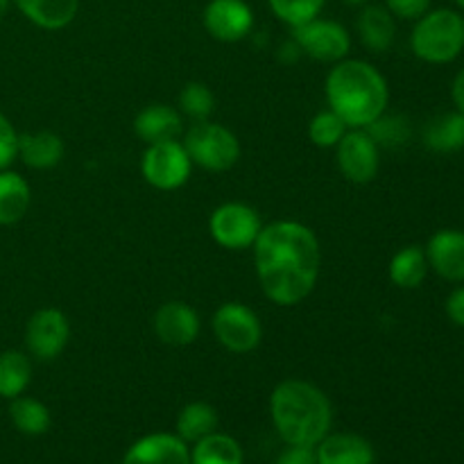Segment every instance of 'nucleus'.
<instances>
[{
	"label": "nucleus",
	"instance_id": "obj_1",
	"mask_svg": "<svg viewBox=\"0 0 464 464\" xmlns=\"http://www.w3.org/2000/svg\"><path fill=\"white\" fill-rule=\"evenodd\" d=\"M254 263L263 295L276 306H297L317 285L322 249L315 231L295 220L263 225L254 243Z\"/></svg>",
	"mask_w": 464,
	"mask_h": 464
},
{
	"label": "nucleus",
	"instance_id": "obj_2",
	"mask_svg": "<svg viewBox=\"0 0 464 464\" xmlns=\"http://www.w3.org/2000/svg\"><path fill=\"white\" fill-rule=\"evenodd\" d=\"M326 102L349 130H365L388 111L390 89L379 68L362 59H343L326 75Z\"/></svg>",
	"mask_w": 464,
	"mask_h": 464
},
{
	"label": "nucleus",
	"instance_id": "obj_3",
	"mask_svg": "<svg viewBox=\"0 0 464 464\" xmlns=\"http://www.w3.org/2000/svg\"><path fill=\"white\" fill-rule=\"evenodd\" d=\"M270 417L284 444L315 447L331 433L334 406L315 383L285 379L272 390Z\"/></svg>",
	"mask_w": 464,
	"mask_h": 464
},
{
	"label": "nucleus",
	"instance_id": "obj_4",
	"mask_svg": "<svg viewBox=\"0 0 464 464\" xmlns=\"http://www.w3.org/2000/svg\"><path fill=\"white\" fill-rule=\"evenodd\" d=\"M411 48L426 63H451L464 50V16L458 9H429L415 18Z\"/></svg>",
	"mask_w": 464,
	"mask_h": 464
},
{
	"label": "nucleus",
	"instance_id": "obj_5",
	"mask_svg": "<svg viewBox=\"0 0 464 464\" xmlns=\"http://www.w3.org/2000/svg\"><path fill=\"white\" fill-rule=\"evenodd\" d=\"M184 148L193 166L208 172L229 170L240 159L238 136L225 125L211 121L193 122L184 134Z\"/></svg>",
	"mask_w": 464,
	"mask_h": 464
},
{
	"label": "nucleus",
	"instance_id": "obj_6",
	"mask_svg": "<svg viewBox=\"0 0 464 464\" xmlns=\"http://www.w3.org/2000/svg\"><path fill=\"white\" fill-rule=\"evenodd\" d=\"M261 229L263 220L256 208L247 207L243 202L220 204L208 218L211 238L220 247L231 249V252H243V249L254 247Z\"/></svg>",
	"mask_w": 464,
	"mask_h": 464
},
{
	"label": "nucleus",
	"instance_id": "obj_7",
	"mask_svg": "<svg viewBox=\"0 0 464 464\" xmlns=\"http://www.w3.org/2000/svg\"><path fill=\"white\" fill-rule=\"evenodd\" d=\"M293 30V41L304 54H308L315 62L338 63L347 59L352 50V34L344 25L331 18H313V21L302 23Z\"/></svg>",
	"mask_w": 464,
	"mask_h": 464
},
{
	"label": "nucleus",
	"instance_id": "obj_8",
	"mask_svg": "<svg viewBox=\"0 0 464 464\" xmlns=\"http://www.w3.org/2000/svg\"><path fill=\"white\" fill-rule=\"evenodd\" d=\"M140 172L145 181L157 190H177L190 179L193 161L179 140L148 145L140 159Z\"/></svg>",
	"mask_w": 464,
	"mask_h": 464
},
{
	"label": "nucleus",
	"instance_id": "obj_9",
	"mask_svg": "<svg viewBox=\"0 0 464 464\" xmlns=\"http://www.w3.org/2000/svg\"><path fill=\"white\" fill-rule=\"evenodd\" d=\"M216 340L231 353H249L261 344L263 324L256 313L240 302H227L213 313Z\"/></svg>",
	"mask_w": 464,
	"mask_h": 464
},
{
	"label": "nucleus",
	"instance_id": "obj_10",
	"mask_svg": "<svg viewBox=\"0 0 464 464\" xmlns=\"http://www.w3.org/2000/svg\"><path fill=\"white\" fill-rule=\"evenodd\" d=\"M71 340V322L59 308H39L25 324V349L32 358L50 362L63 353Z\"/></svg>",
	"mask_w": 464,
	"mask_h": 464
},
{
	"label": "nucleus",
	"instance_id": "obj_11",
	"mask_svg": "<svg viewBox=\"0 0 464 464\" xmlns=\"http://www.w3.org/2000/svg\"><path fill=\"white\" fill-rule=\"evenodd\" d=\"M335 161L347 181L358 186L370 184L379 175L381 148L367 130H347V134L335 145Z\"/></svg>",
	"mask_w": 464,
	"mask_h": 464
},
{
	"label": "nucleus",
	"instance_id": "obj_12",
	"mask_svg": "<svg viewBox=\"0 0 464 464\" xmlns=\"http://www.w3.org/2000/svg\"><path fill=\"white\" fill-rule=\"evenodd\" d=\"M204 30L222 44H238L254 30V9L247 0H208L202 12Z\"/></svg>",
	"mask_w": 464,
	"mask_h": 464
},
{
	"label": "nucleus",
	"instance_id": "obj_13",
	"mask_svg": "<svg viewBox=\"0 0 464 464\" xmlns=\"http://www.w3.org/2000/svg\"><path fill=\"white\" fill-rule=\"evenodd\" d=\"M154 334L168 347H188L198 340L202 322L198 311L186 302H166L154 313Z\"/></svg>",
	"mask_w": 464,
	"mask_h": 464
},
{
	"label": "nucleus",
	"instance_id": "obj_14",
	"mask_svg": "<svg viewBox=\"0 0 464 464\" xmlns=\"http://www.w3.org/2000/svg\"><path fill=\"white\" fill-rule=\"evenodd\" d=\"M429 267L451 284H464V231L440 229L424 247Z\"/></svg>",
	"mask_w": 464,
	"mask_h": 464
},
{
	"label": "nucleus",
	"instance_id": "obj_15",
	"mask_svg": "<svg viewBox=\"0 0 464 464\" xmlns=\"http://www.w3.org/2000/svg\"><path fill=\"white\" fill-rule=\"evenodd\" d=\"M122 464H190V447L177 433H150L127 449Z\"/></svg>",
	"mask_w": 464,
	"mask_h": 464
},
{
	"label": "nucleus",
	"instance_id": "obj_16",
	"mask_svg": "<svg viewBox=\"0 0 464 464\" xmlns=\"http://www.w3.org/2000/svg\"><path fill=\"white\" fill-rule=\"evenodd\" d=\"M134 134L136 139L143 140L145 145L166 143V140H177L184 134V118L175 107L163 102L148 104L140 109L134 118Z\"/></svg>",
	"mask_w": 464,
	"mask_h": 464
},
{
	"label": "nucleus",
	"instance_id": "obj_17",
	"mask_svg": "<svg viewBox=\"0 0 464 464\" xmlns=\"http://www.w3.org/2000/svg\"><path fill=\"white\" fill-rule=\"evenodd\" d=\"M317 464H376V451L358 433H329L315 444Z\"/></svg>",
	"mask_w": 464,
	"mask_h": 464
},
{
	"label": "nucleus",
	"instance_id": "obj_18",
	"mask_svg": "<svg viewBox=\"0 0 464 464\" xmlns=\"http://www.w3.org/2000/svg\"><path fill=\"white\" fill-rule=\"evenodd\" d=\"M356 30L361 36V44L370 53H388L397 39V16L385 5L370 3L361 7V14L356 18Z\"/></svg>",
	"mask_w": 464,
	"mask_h": 464
},
{
	"label": "nucleus",
	"instance_id": "obj_19",
	"mask_svg": "<svg viewBox=\"0 0 464 464\" xmlns=\"http://www.w3.org/2000/svg\"><path fill=\"white\" fill-rule=\"evenodd\" d=\"M66 152L63 139L54 131H34L18 136V159L32 170H50L59 166Z\"/></svg>",
	"mask_w": 464,
	"mask_h": 464
},
{
	"label": "nucleus",
	"instance_id": "obj_20",
	"mask_svg": "<svg viewBox=\"0 0 464 464\" xmlns=\"http://www.w3.org/2000/svg\"><path fill=\"white\" fill-rule=\"evenodd\" d=\"M14 7L41 30H63L75 21L80 0H12Z\"/></svg>",
	"mask_w": 464,
	"mask_h": 464
},
{
	"label": "nucleus",
	"instance_id": "obj_21",
	"mask_svg": "<svg viewBox=\"0 0 464 464\" xmlns=\"http://www.w3.org/2000/svg\"><path fill=\"white\" fill-rule=\"evenodd\" d=\"M32 204V188L23 175L0 170V227H12L25 218Z\"/></svg>",
	"mask_w": 464,
	"mask_h": 464
},
{
	"label": "nucleus",
	"instance_id": "obj_22",
	"mask_svg": "<svg viewBox=\"0 0 464 464\" xmlns=\"http://www.w3.org/2000/svg\"><path fill=\"white\" fill-rule=\"evenodd\" d=\"M424 145L433 152L449 154L464 148V113L447 111L430 118L424 127Z\"/></svg>",
	"mask_w": 464,
	"mask_h": 464
},
{
	"label": "nucleus",
	"instance_id": "obj_23",
	"mask_svg": "<svg viewBox=\"0 0 464 464\" xmlns=\"http://www.w3.org/2000/svg\"><path fill=\"white\" fill-rule=\"evenodd\" d=\"M429 258H426L424 247L420 245H408V247L399 249L392 256L388 267L390 281L401 290H415L429 276Z\"/></svg>",
	"mask_w": 464,
	"mask_h": 464
},
{
	"label": "nucleus",
	"instance_id": "obj_24",
	"mask_svg": "<svg viewBox=\"0 0 464 464\" xmlns=\"http://www.w3.org/2000/svg\"><path fill=\"white\" fill-rule=\"evenodd\" d=\"M218 411L207 401H190L179 411L175 421V433L184 440L186 444L199 442L207 435L218 430Z\"/></svg>",
	"mask_w": 464,
	"mask_h": 464
},
{
	"label": "nucleus",
	"instance_id": "obj_25",
	"mask_svg": "<svg viewBox=\"0 0 464 464\" xmlns=\"http://www.w3.org/2000/svg\"><path fill=\"white\" fill-rule=\"evenodd\" d=\"M190 464H245V453L238 440L216 430L190 444Z\"/></svg>",
	"mask_w": 464,
	"mask_h": 464
},
{
	"label": "nucleus",
	"instance_id": "obj_26",
	"mask_svg": "<svg viewBox=\"0 0 464 464\" xmlns=\"http://www.w3.org/2000/svg\"><path fill=\"white\" fill-rule=\"evenodd\" d=\"M32 383V361L30 353L7 349L0 353V397L12 399L25 394Z\"/></svg>",
	"mask_w": 464,
	"mask_h": 464
},
{
	"label": "nucleus",
	"instance_id": "obj_27",
	"mask_svg": "<svg viewBox=\"0 0 464 464\" xmlns=\"http://www.w3.org/2000/svg\"><path fill=\"white\" fill-rule=\"evenodd\" d=\"M9 420H12L14 429L18 433L30 435V438L48 433L50 426H53V417H50L48 406L41 403L39 399L25 397V394L9 401Z\"/></svg>",
	"mask_w": 464,
	"mask_h": 464
},
{
	"label": "nucleus",
	"instance_id": "obj_28",
	"mask_svg": "<svg viewBox=\"0 0 464 464\" xmlns=\"http://www.w3.org/2000/svg\"><path fill=\"white\" fill-rule=\"evenodd\" d=\"M365 130L379 148H401L411 139V122L399 113H381Z\"/></svg>",
	"mask_w": 464,
	"mask_h": 464
},
{
	"label": "nucleus",
	"instance_id": "obj_29",
	"mask_svg": "<svg viewBox=\"0 0 464 464\" xmlns=\"http://www.w3.org/2000/svg\"><path fill=\"white\" fill-rule=\"evenodd\" d=\"M216 111V95L202 82H188L179 93V113L193 122L211 121Z\"/></svg>",
	"mask_w": 464,
	"mask_h": 464
},
{
	"label": "nucleus",
	"instance_id": "obj_30",
	"mask_svg": "<svg viewBox=\"0 0 464 464\" xmlns=\"http://www.w3.org/2000/svg\"><path fill=\"white\" fill-rule=\"evenodd\" d=\"M349 127L344 125L343 118L338 116L335 111L331 109H324V111L315 113L308 122V139L315 148L322 150H331L340 143L344 134H347Z\"/></svg>",
	"mask_w": 464,
	"mask_h": 464
},
{
	"label": "nucleus",
	"instance_id": "obj_31",
	"mask_svg": "<svg viewBox=\"0 0 464 464\" xmlns=\"http://www.w3.org/2000/svg\"><path fill=\"white\" fill-rule=\"evenodd\" d=\"M272 14L288 27L313 21L322 14L326 0H267Z\"/></svg>",
	"mask_w": 464,
	"mask_h": 464
},
{
	"label": "nucleus",
	"instance_id": "obj_32",
	"mask_svg": "<svg viewBox=\"0 0 464 464\" xmlns=\"http://www.w3.org/2000/svg\"><path fill=\"white\" fill-rule=\"evenodd\" d=\"M18 136L12 121L0 111V170H7L18 159Z\"/></svg>",
	"mask_w": 464,
	"mask_h": 464
},
{
	"label": "nucleus",
	"instance_id": "obj_33",
	"mask_svg": "<svg viewBox=\"0 0 464 464\" xmlns=\"http://www.w3.org/2000/svg\"><path fill=\"white\" fill-rule=\"evenodd\" d=\"M433 0H383L385 7L394 14L397 18L403 21H415L421 14H426L430 9Z\"/></svg>",
	"mask_w": 464,
	"mask_h": 464
},
{
	"label": "nucleus",
	"instance_id": "obj_34",
	"mask_svg": "<svg viewBox=\"0 0 464 464\" xmlns=\"http://www.w3.org/2000/svg\"><path fill=\"white\" fill-rule=\"evenodd\" d=\"M275 464H317L315 447H295V444H285L284 451L276 456Z\"/></svg>",
	"mask_w": 464,
	"mask_h": 464
},
{
	"label": "nucleus",
	"instance_id": "obj_35",
	"mask_svg": "<svg viewBox=\"0 0 464 464\" xmlns=\"http://www.w3.org/2000/svg\"><path fill=\"white\" fill-rule=\"evenodd\" d=\"M447 315L456 326L464 329V285H458L447 297Z\"/></svg>",
	"mask_w": 464,
	"mask_h": 464
},
{
	"label": "nucleus",
	"instance_id": "obj_36",
	"mask_svg": "<svg viewBox=\"0 0 464 464\" xmlns=\"http://www.w3.org/2000/svg\"><path fill=\"white\" fill-rule=\"evenodd\" d=\"M451 98H453V104H456V111L464 113V68L458 72L456 80H453Z\"/></svg>",
	"mask_w": 464,
	"mask_h": 464
},
{
	"label": "nucleus",
	"instance_id": "obj_37",
	"mask_svg": "<svg viewBox=\"0 0 464 464\" xmlns=\"http://www.w3.org/2000/svg\"><path fill=\"white\" fill-rule=\"evenodd\" d=\"M9 5H12V0H0V21H3V18L7 16Z\"/></svg>",
	"mask_w": 464,
	"mask_h": 464
},
{
	"label": "nucleus",
	"instance_id": "obj_38",
	"mask_svg": "<svg viewBox=\"0 0 464 464\" xmlns=\"http://www.w3.org/2000/svg\"><path fill=\"white\" fill-rule=\"evenodd\" d=\"M347 5H352V7H365V5H370L372 0H344Z\"/></svg>",
	"mask_w": 464,
	"mask_h": 464
},
{
	"label": "nucleus",
	"instance_id": "obj_39",
	"mask_svg": "<svg viewBox=\"0 0 464 464\" xmlns=\"http://www.w3.org/2000/svg\"><path fill=\"white\" fill-rule=\"evenodd\" d=\"M453 3H456L460 9H464V0H453Z\"/></svg>",
	"mask_w": 464,
	"mask_h": 464
}]
</instances>
